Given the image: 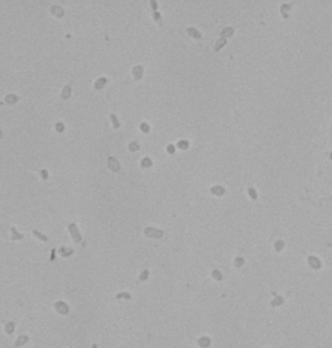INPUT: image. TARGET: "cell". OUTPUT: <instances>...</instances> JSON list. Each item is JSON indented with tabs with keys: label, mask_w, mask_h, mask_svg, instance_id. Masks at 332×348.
<instances>
[{
	"label": "cell",
	"mask_w": 332,
	"mask_h": 348,
	"mask_svg": "<svg viewBox=\"0 0 332 348\" xmlns=\"http://www.w3.org/2000/svg\"><path fill=\"white\" fill-rule=\"evenodd\" d=\"M68 229H69V232H70L72 239H73L75 243H79V242L82 241V234L79 233V230H78L77 224L70 223V224H69V227H68Z\"/></svg>",
	"instance_id": "1"
},
{
	"label": "cell",
	"mask_w": 332,
	"mask_h": 348,
	"mask_svg": "<svg viewBox=\"0 0 332 348\" xmlns=\"http://www.w3.org/2000/svg\"><path fill=\"white\" fill-rule=\"evenodd\" d=\"M144 233L147 237L149 238H162L163 237V232L160 230V229H156V228H152V227H148L144 229Z\"/></svg>",
	"instance_id": "2"
},
{
	"label": "cell",
	"mask_w": 332,
	"mask_h": 348,
	"mask_svg": "<svg viewBox=\"0 0 332 348\" xmlns=\"http://www.w3.org/2000/svg\"><path fill=\"white\" fill-rule=\"evenodd\" d=\"M107 162H108V168H109L110 171L118 172V171L121 170V164H119V162L114 158V157H109Z\"/></svg>",
	"instance_id": "3"
},
{
	"label": "cell",
	"mask_w": 332,
	"mask_h": 348,
	"mask_svg": "<svg viewBox=\"0 0 332 348\" xmlns=\"http://www.w3.org/2000/svg\"><path fill=\"white\" fill-rule=\"evenodd\" d=\"M51 13H52V16L57 17V18H61V17H64V14H65L64 9L60 5H52L51 7Z\"/></svg>",
	"instance_id": "4"
},
{
	"label": "cell",
	"mask_w": 332,
	"mask_h": 348,
	"mask_svg": "<svg viewBox=\"0 0 332 348\" xmlns=\"http://www.w3.org/2000/svg\"><path fill=\"white\" fill-rule=\"evenodd\" d=\"M107 82H108L107 78H105V76H101V78H99V79L93 83V88H95L96 91H100L101 88H104V85L107 84Z\"/></svg>",
	"instance_id": "5"
},
{
	"label": "cell",
	"mask_w": 332,
	"mask_h": 348,
	"mask_svg": "<svg viewBox=\"0 0 332 348\" xmlns=\"http://www.w3.org/2000/svg\"><path fill=\"white\" fill-rule=\"evenodd\" d=\"M143 73H144V67L140 66V65H139V66H135V67L133 69V75H134L135 79H142Z\"/></svg>",
	"instance_id": "6"
},
{
	"label": "cell",
	"mask_w": 332,
	"mask_h": 348,
	"mask_svg": "<svg viewBox=\"0 0 332 348\" xmlns=\"http://www.w3.org/2000/svg\"><path fill=\"white\" fill-rule=\"evenodd\" d=\"M70 94H72V87L70 85H65L63 91H61V99L63 100H69L70 99Z\"/></svg>",
	"instance_id": "7"
},
{
	"label": "cell",
	"mask_w": 332,
	"mask_h": 348,
	"mask_svg": "<svg viewBox=\"0 0 332 348\" xmlns=\"http://www.w3.org/2000/svg\"><path fill=\"white\" fill-rule=\"evenodd\" d=\"M210 192H212V194H214V196H223L224 192H226V189H224L223 186H221V185H215V186H212V188H210Z\"/></svg>",
	"instance_id": "8"
},
{
	"label": "cell",
	"mask_w": 332,
	"mask_h": 348,
	"mask_svg": "<svg viewBox=\"0 0 332 348\" xmlns=\"http://www.w3.org/2000/svg\"><path fill=\"white\" fill-rule=\"evenodd\" d=\"M234 27H229V26H227V27H224L222 31H221V38H231L232 35H234Z\"/></svg>",
	"instance_id": "9"
},
{
	"label": "cell",
	"mask_w": 332,
	"mask_h": 348,
	"mask_svg": "<svg viewBox=\"0 0 332 348\" xmlns=\"http://www.w3.org/2000/svg\"><path fill=\"white\" fill-rule=\"evenodd\" d=\"M187 34H188L191 38H194V39H201V38H203L201 34H200L195 27H188V29H187Z\"/></svg>",
	"instance_id": "10"
},
{
	"label": "cell",
	"mask_w": 332,
	"mask_h": 348,
	"mask_svg": "<svg viewBox=\"0 0 332 348\" xmlns=\"http://www.w3.org/2000/svg\"><path fill=\"white\" fill-rule=\"evenodd\" d=\"M11 232H12V237H11L12 241H17V239H22V238H23V236H22L21 233L17 232V229H16L14 227L11 228Z\"/></svg>",
	"instance_id": "11"
},
{
	"label": "cell",
	"mask_w": 332,
	"mask_h": 348,
	"mask_svg": "<svg viewBox=\"0 0 332 348\" xmlns=\"http://www.w3.org/2000/svg\"><path fill=\"white\" fill-rule=\"evenodd\" d=\"M17 101H18V97H17L16 94H7L5 96V102L9 104V105H13V104H16Z\"/></svg>",
	"instance_id": "12"
},
{
	"label": "cell",
	"mask_w": 332,
	"mask_h": 348,
	"mask_svg": "<svg viewBox=\"0 0 332 348\" xmlns=\"http://www.w3.org/2000/svg\"><path fill=\"white\" fill-rule=\"evenodd\" d=\"M226 43H227V39H226V38H219V40H218V41L215 43L214 51H215V52H218V51H219L222 47H224V46H226Z\"/></svg>",
	"instance_id": "13"
},
{
	"label": "cell",
	"mask_w": 332,
	"mask_h": 348,
	"mask_svg": "<svg viewBox=\"0 0 332 348\" xmlns=\"http://www.w3.org/2000/svg\"><path fill=\"white\" fill-rule=\"evenodd\" d=\"M33 234H34V236H35L38 239H40V241H43V242H47V241H48V237L44 236V234L40 233V232L37 230V229H33Z\"/></svg>",
	"instance_id": "14"
},
{
	"label": "cell",
	"mask_w": 332,
	"mask_h": 348,
	"mask_svg": "<svg viewBox=\"0 0 332 348\" xmlns=\"http://www.w3.org/2000/svg\"><path fill=\"white\" fill-rule=\"evenodd\" d=\"M140 166H142V168H149V167H152V161L149 158H143L140 162Z\"/></svg>",
	"instance_id": "15"
},
{
	"label": "cell",
	"mask_w": 332,
	"mask_h": 348,
	"mask_svg": "<svg viewBox=\"0 0 332 348\" xmlns=\"http://www.w3.org/2000/svg\"><path fill=\"white\" fill-rule=\"evenodd\" d=\"M60 252H61V255L63 256H70L72 254H73V250L72 249H68V247H65V246H63L60 249Z\"/></svg>",
	"instance_id": "16"
},
{
	"label": "cell",
	"mask_w": 332,
	"mask_h": 348,
	"mask_svg": "<svg viewBox=\"0 0 332 348\" xmlns=\"http://www.w3.org/2000/svg\"><path fill=\"white\" fill-rule=\"evenodd\" d=\"M110 120H112V124H113V127H114L116 129H118V128L121 127V123L118 122V119H117V117H116L114 114H110Z\"/></svg>",
	"instance_id": "17"
},
{
	"label": "cell",
	"mask_w": 332,
	"mask_h": 348,
	"mask_svg": "<svg viewBox=\"0 0 332 348\" xmlns=\"http://www.w3.org/2000/svg\"><path fill=\"white\" fill-rule=\"evenodd\" d=\"M128 150H130V152H138V150H139V144L135 143V141L130 143V144H128Z\"/></svg>",
	"instance_id": "18"
},
{
	"label": "cell",
	"mask_w": 332,
	"mask_h": 348,
	"mask_svg": "<svg viewBox=\"0 0 332 348\" xmlns=\"http://www.w3.org/2000/svg\"><path fill=\"white\" fill-rule=\"evenodd\" d=\"M248 194H249V197L253 199V201H256V199H257V192H256V190L253 189V188H249V189H248Z\"/></svg>",
	"instance_id": "19"
},
{
	"label": "cell",
	"mask_w": 332,
	"mask_h": 348,
	"mask_svg": "<svg viewBox=\"0 0 332 348\" xmlns=\"http://www.w3.org/2000/svg\"><path fill=\"white\" fill-rule=\"evenodd\" d=\"M288 9H291V5H288V4H284V5L280 8V11H282V13H283V16L285 17V18L288 17V13H287Z\"/></svg>",
	"instance_id": "20"
},
{
	"label": "cell",
	"mask_w": 332,
	"mask_h": 348,
	"mask_svg": "<svg viewBox=\"0 0 332 348\" xmlns=\"http://www.w3.org/2000/svg\"><path fill=\"white\" fill-rule=\"evenodd\" d=\"M177 146L179 147V149H187V147H188V143H187L186 140H182V141H179V143L177 144Z\"/></svg>",
	"instance_id": "21"
},
{
	"label": "cell",
	"mask_w": 332,
	"mask_h": 348,
	"mask_svg": "<svg viewBox=\"0 0 332 348\" xmlns=\"http://www.w3.org/2000/svg\"><path fill=\"white\" fill-rule=\"evenodd\" d=\"M64 129H65V126L61 123V122H57V123H56V131L58 133H61V132H64Z\"/></svg>",
	"instance_id": "22"
},
{
	"label": "cell",
	"mask_w": 332,
	"mask_h": 348,
	"mask_svg": "<svg viewBox=\"0 0 332 348\" xmlns=\"http://www.w3.org/2000/svg\"><path fill=\"white\" fill-rule=\"evenodd\" d=\"M153 20L157 21L160 25H162V21H161V14L158 12H153Z\"/></svg>",
	"instance_id": "23"
},
{
	"label": "cell",
	"mask_w": 332,
	"mask_h": 348,
	"mask_svg": "<svg viewBox=\"0 0 332 348\" xmlns=\"http://www.w3.org/2000/svg\"><path fill=\"white\" fill-rule=\"evenodd\" d=\"M140 129H142V132L148 133V132H149V126H148L147 123H142L140 124Z\"/></svg>",
	"instance_id": "24"
},
{
	"label": "cell",
	"mask_w": 332,
	"mask_h": 348,
	"mask_svg": "<svg viewBox=\"0 0 332 348\" xmlns=\"http://www.w3.org/2000/svg\"><path fill=\"white\" fill-rule=\"evenodd\" d=\"M213 277L215 278V280H218V281L222 280V274H221L219 271H213Z\"/></svg>",
	"instance_id": "25"
},
{
	"label": "cell",
	"mask_w": 332,
	"mask_h": 348,
	"mask_svg": "<svg viewBox=\"0 0 332 348\" xmlns=\"http://www.w3.org/2000/svg\"><path fill=\"white\" fill-rule=\"evenodd\" d=\"M244 264V259L243 258H236L235 259V265L236 267H241Z\"/></svg>",
	"instance_id": "26"
},
{
	"label": "cell",
	"mask_w": 332,
	"mask_h": 348,
	"mask_svg": "<svg viewBox=\"0 0 332 348\" xmlns=\"http://www.w3.org/2000/svg\"><path fill=\"white\" fill-rule=\"evenodd\" d=\"M26 342H28V338H26V336H23L22 339L20 338L18 341L16 342V347H20V344H23V343H26Z\"/></svg>",
	"instance_id": "27"
},
{
	"label": "cell",
	"mask_w": 332,
	"mask_h": 348,
	"mask_svg": "<svg viewBox=\"0 0 332 348\" xmlns=\"http://www.w3.org/2000/svg\"><path fill=\"white\" fill-rule=\"evenodd\" d=\"M40 176H42L43 180H47L48 179V171L47 170H42L40 171Z\"/></svg>",
	"instance_id": "28"
},
{
	"label": "cell",
	"mask_w": 332,
	"mask_h": 348,
	"mask_svg": "<svg viewBox=\"0 0 332 348\" xmlns=\"http://www.w3.org/2000/svg\"><path fill=\"white\" fill-rule=\"evenodd\" d=\"M275 249H276V251H280V250L283 249V242H282V241H278V242L275 243Z\"/></svg>",
	"instance_id": "29"
},
{
	"label": "cell",
	"mask_w": 332,
	"mask_h": 348,
	"mask_svg": "<svg viewBox=\"0 0 332 348\" xmlns=\"http://www.w3.org/2000/svg\"><path fill=\"white\" fill-rule=\"evenodd\" d=\"M174 152H175V146H174L173 144L168 145V153L169 154H174Z\"/></svg>",
	"instance_id": "30"
},
{
	"label": "cell",
	"mask_w": 332,
	"mask_h": 348,
	"mask_svg": "<svg viewBox=\"0 0 332 348\" xmlns=\"http://www.w3.org/2000/svg\"><path fill=\"white\" fill-rule=\"evenodd\" d=\"M151 5H152L153 12H157V2H154V0H151Z\"/></svg>",
	"instance_id": "31"
},
{
	"label": "cell",
	"mask_w": 332,
	"mask_h": 348,
	"mask_svg": "<svg viewBox=\"0 0 332 348\" xmlns=\"http://www.w3.org/2000/svg\"><path fill=\"white\" fill-rule=\"evenodd\" d=\"M147 277H148V271H144V272L142 273V276H140V280L144 281V280H147Z\"/></svg>",
	"instance_id": "32"
},
{
	"label": "cell",
	"mask_w": 332,
	"mask_h": 348,
	"mask_svg": "<svg viewBox=\"0 0 332 348\" xmlns=\"http://www.w3.org/2000/svg\"><path fill=\"white\" fill-rule=\"evenodd\" d=\"M55 259V250H52V255H51V260Z\"/></svg>",
	"instance_id": "33"
}]
</instances>
